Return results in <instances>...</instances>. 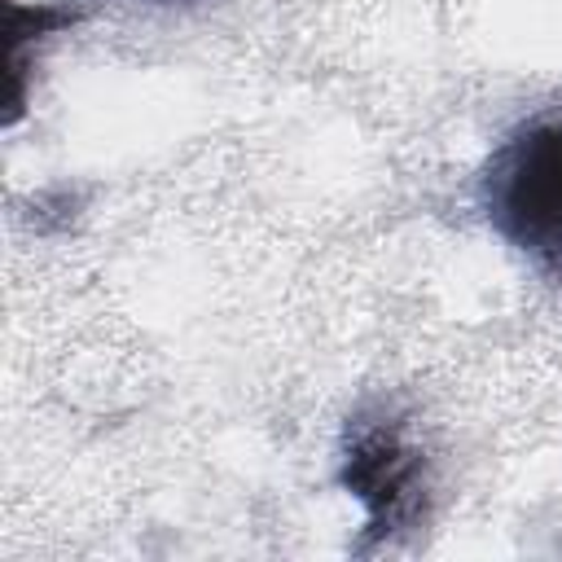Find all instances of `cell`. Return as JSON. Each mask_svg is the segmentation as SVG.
<instances>
[{
  "instance_id": "cell-1",
  "label": "cell",
  "mask_w": 562,
  "mask_h": 562,
  "mask_svg": "<svg viewBox=\"0 0 562 562\" xmlns=\"http://www.w3.org/2000/svg\"><path fill=\"white\" fill-rule=\"evenodd\" d=\"M483 202L518 250L562 263V119L531 123L492 154Z\"/></svg>"
}]
</instances>
